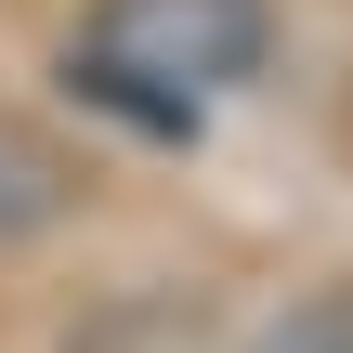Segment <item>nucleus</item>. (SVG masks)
<instances>
[{"label": "nucleus", "instance_id": "f257e3e1", "mask_svg": "<svg viewBox=\"0 0 353 353\" xmlns=\"http://www.w3.org/2000/svg\"><path fill=\"white\" fill-rule=\"evenodd\" d=\"M262 52H275V13L262 0H92V39L65 52V79L105 118L183 144L223 92L262 79Z\"/></svg>", "mask_w": 353, "mask_h": 353}, {"label": "nucleus", "instance_id": "f03ea898", "mask_svg": "<svg viewBox=\"0 0 353 353\" xmlns=\"http://www.w3.org/2000/svg\"><path fill=\"white\" fill-rule=\"evenodd\" d=\"M79 210V170L26 131V118H0V249H26V236H52Z\"/></svg>", "mask_w": 353, "mask_h": 353}, {"label": "nucleus", "instance_id": "7ed1b4c3", "mask_svg": "<svg viewBox=\"0 0 353 353\" xmlns=\"http://www.w3.org/2000/svg\"><path fill=\"white\" fill-rule=\"evenodd\" d=\"M249 353H353V288H314V301H288V314H275Z\"/></svg>", "mask_w": 353, "mask_h": 353}]
</instances>
